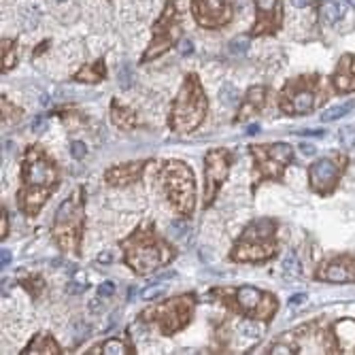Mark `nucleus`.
Here are the masks:
<instances>
[{
  "label": "nucleus",
  "instance_id": "nucleus-11",
  "mask_svg": "<svg viewBox=\"0 0 355 355\" xmlns=\"http://www.w3.org/2000/svg\"><path fill=\"white\" fill-rule=\"evenodd\" d=\"M175 11L177 9H173V0H168L162 20L155 23V39H154V43H151V47L147 49V53L143 56V62H149L151 58L162 56V53L173 45V41L177 39V34H179V30H177L175 26H170V23H175V17H177Z\"/></svg>",
  "mask_w": 355,
  "mask_h": 355
},
{
  "label": "nucleus",
  "instance_id": "nucleus-40",
  "mask_svg": "<svg viewBox=\"0 0 355 355\" xmlns=\"http://www.w3.org/2000/svg\"><path fill=\"white\" fill-rule=\"evenodd\" d=\"M83 289H85V283H83V281H79V283H75V281H72V283H70L68 287H66V291H68V293H72V296H77V293H81Z\"/></svg>",
  "mask_w": 355,
  "mask_h": 355
},
{
  "label": "nucleus",
  "instance_id": "nucleus-44",
  "mask_svg": "<svg viewBox=\"0 0 355 355\" xmlns=\"http://www.w3.org/2000/svg\"><path fill=\"white\" fill-rule=\"evenodd\" d=\"M98 262H100V264H109V262H113V255L109 253V251H102V253L98 255Z\"/></svg>",
  "mask_w": 355,
  "mask_h": 355
},
{
  "label": "nucleus",
  "instance_id": "nucleus-38",
  "mask_svg": "<svg viewBox=\"0 0 355 355\" xmlns=\"http://www.w3.org/2000/svg\"><path fill=\"white\" fill-rule=\"evenodd\" d=\"M45 126H47L45 117H43V115H39V117H34V119H32V126H30V130L41 132V130H45Z\"/></svg>",
  "mask_w": 355,
  "mask_h": 355
},
{
  "label": "nucleus",
  "instance_id": "nucleus-16",
  "mask_svg": "<svg viewBox=\"0 0 355 355\" xmlns=\"http://www.w3.org/2000/svg\"><path fill=\"white\" fill-rule=\"evenodd\" d=\"M236 296V304H238V311L249 317H255V313H258L260 304H262V298H264V291L255 289V287H238V289L234 291Z\"/></svg>",
  "mask_w": 355,
  "mask_h": 355
},
{
  "label": "nucleus",
  "instance_id": "nucleus-4",
  "mask_svg": "<svg viewBox=\"0 0 355 355\" xmlns=\"http://www.w3.org/2000/svg\"><path fill=\"white\" fill-rule=\"evenodd\" d=\"M274 230L277 223L272 219H255L243 236L236 241L232 260L234 262H260L272 258L277 243H274Z\"/></svg>",
  "mask_w": 355,
  "mask_h": 355
},
{
  "label": "nucleus",
  "instance_id": "nucleus-15",
  "mask_svg": "<svg viewBox=\"0 0 355 355\" xmlns=\"http://www.w3.org/2000/svg\"><path fill=\"white\" fill-rule=\"evenodd\" d=\"M140 173H143V162H130L124 164V166H113L107 170L105 179L111 183V185H130V183L138 181Z\"/></svg>",
  "mask_w": 355,
  "mask_h": 355
},
{
  "label": "nucleus",
  "instance_id": "nucleus-49",
  "mask_svg": "<svg viewBox=\"0 0 355 355\" xmlns=\"http://www.w3.org/2000/svg\"><path fill=\"white\" fill-rule=\"evenodd\" d=\"M7 236V217H2V238Z\"/></svg>",
  "mask_w": 355,
  "mask_h": 355
},
{
  "label": "nucleus",
  "instance_id": "nucleus-42",
  "mask_svg": "<svg viewBox=\"0 0 355 355\" xmlns=\"http://www.w3.org/2000/svg\"><path fill=\"white\" fill-rule=\"evenodd\" d=\"M0 264H2V266H9L11 264V251L9 249L0 251Z\"/></svg>",
  "mask_w": 355,
  "mask_h": 355
},
{
  "label": "nucleus",
  "instance_id": "nucleus-23",
  "mask_svg": "<svg viewBox=\"0 0 355 355\" xmlns=\"http://www.w3.org/2000/svg\"><path fill=\"white\" fill-rule=\"evenodd\" d=\"M353 107H355V100H347V102H342V105H336L332 109H328V111L321 115V119L328 121V124L330 121H338L340 117H345L347 113H351Z\"/></svg>",
  "mask_w": 355,
  "mask_h": 355
},
{
  "label": "nucleus",
  "instance_id": "nucleus-13",
  "mask_svg": "<svg viewBox=\"0 0 355 355\" xmlns=\"http://www.w3.org/2000/svg\"><path fill=\"white\" fill-rule=\"evenodd\" d=\"M319 279L330 283H355V264L349 258H338L323 268Z\"/></svg>",
  "mask_w": 355,
  "mask_h": 355
},
{
  "label": "nucleus",
  "instance_id": "nucleus-22",
  "mask_svg": "<svg viewBox=\"0 0 355 355\" xmlns=\"http://www.w3.org/2000/svg\"><path fill=\"white\" fill-rule=\"evenodd\" d=\"M277 300H274V296H270V293H264V298H262V304L258 309V313H255L253 319H262V321H270L274 311H277Z\"/></svg>",
  "mask_w": 355,
  "mask_h": 355
},
{
  "label": "nucleus",
  "instance_id": "nucleus-10",
  "mask_svg": "<svg viewBox=\"0 0 355 355\" xmlns=\"http://www.w3.org/2000/svg\"><path fill=\"white\" fill-rule=\"evenodd\" d=\"M196 22L206 28H217L230 22L232 0H192Z\"/></svg>",
  "mask_w": 355,
  "mask_h": 355
},
{
  "label": "nucleus",
  "instance_id": "nucleus-27",
  "mask_svg": "<svg viewBox=\"0 0 355 355\" xmlns=\"http://www.w3.org/2000/svg\"><path fill=\"white\" fill-rule=\"evenodd\" d=\"M219 98H222V102H225V105H236L238 98H241V91H238L232 83H225V85H222V89H219Z\"/></svg>",
  "mask_w": 355,
  "mask_h": 355
},
{
  "label": "nucleus",
  "instance_id": "nucleus-48",
  "mask_svg": "<svg viewBox=\"0 0 355 355\" xmlns=\"http://www.w3.org/2000/svg\"><path fill=\"white\" fill-rule=\"evenodd\" d=\"M258 130H260V126H258V124H253V126H249V130H247V134H255V132H258Z\"/></svg>",
  "mask_w": 355,
  "mask_h": 355
},
{
  "label": "nucleus",
  "instance_id": "nucleus-18",
  "mask_svg": "<svg viewBox=\"0 0 355 355\" xmlns=\"http://www.w3.org/2000/svg\"><path fill=\"white\" fill-rule=\"evenodd\" d=\"M289 113H296V115H304V113H311L315 109V94L311 89H298L296 94L289 98V105H283Z\"/></svg>",
  "mask_w": 355,
  "mask_h": 355
},
{
  "label": "nucleus",
  "instance_id": "nucleus-32",
  "mask_svg": "<svg viewBox=\"0 0 355 355\" xmlns=\"http://www.w3.org/2000/svg\"><path fill=\"white\" fill-rule=\"evenodd\" d=\"M132 79H134V75H132V66L130 64H124L121 66V70H119V85L124 89H128L132 85Z\"/></svg>",
  "mask_w": 355,
  "mask_h": 355
},
{
  "label": "nucleus",
  "instance_id": "nucleus-50",
  "mask_svg": "<svg viewBox=\"0 0 355 355\" xmlns=\"http://www.w3.org/2000/svg\"><path fill=\"white\" fill-rule=\"evenodd\" d=\"M347 2H349V4H353V7H355V0H347Z\"/></svg>",
  "mask_w": 355,
  "mask_h": 355
},
{
  "label": "nucleus",
  "instance_id": "nucleus-6",
  "mask_svg": "<svg viewBox=\"0 0 355 355\" xmlns=\"http://www.w3.org/2000/svg\"><path fill=\"white\" fill-rule=\"evenodd\" d=\"M83 228V189H77L75 196H68L53 219V238L62 249L79 253V238Z\"/></svg>",
  "mask_w": 355,
  "mask_h": 355
},
{
  "label": "nucleus",
  "instance_id": "nucleus-20",
  "mask_svg": "<svg viewBox=\"0 0 355 355\" xmlns=\"http://www.w3.org/2000/svg\"><path fill=\"white\" fill-rule=\"evenodd\" d=\"M342 17V7L334 0H328V2L321 4V11H319V20L323 26H334Z\"/></svg>",
  "mask_w": 355,
  "mask_h": 355
},
{
  "label": "nucleus",
  "instance_id": "nucleus-24",
  "mask_svg": "<svg viewBox=\"0 0 355 355\" xmlns=\"http://www.w3.org/2000/svg\"><path fill=\"white\" fill-rule=\"evenodd\" d=\"M102 77H105V70H102V60H98L96 66H83V68L77 72L79 81H91V83H96V81H100Z\"/></svg>",
  "mask_w": 355,
  "mask_h": 355
},
{
  "label": "nucleus",
  "instance_id": "nucleus-3",
  "mask_svg": "<svg viewBox=\"0 0 355 355\" xmlns=\"http://www.w3.org/2000/svg\"><path fill=\"white\" fill-rule=\"evenodd\" d=\"M206 98L202 91L198 77L187 75L185 83L173 102V113H170V128L175 132H192L200 126V121L206 115Z\"/></svg>",
  "mask_w": 355,
  "mask_h": 355
},
{
  "label": "nucleus",
  "instance_id": "nucleus-46",
  "mask_svg": "<svg viewBox=\"0 0 355 355\" xmlns=\"http://www.w3.org/2000/svg\"><path fill=\"white\" fill-rule=\"evenodd\" d=\"M168 279H175V272H164L155 279V283H162V281H168Z\"/></svg>",
  "mask_w": 355,
  "mask_h": 355
},
{
  "label": "nucleus",
  "instance_id": "nucleus-36",
  "mask_svg": "<svg viewBox=\"0 0 355 355\" xmlns=\"http://www.w3.org/2000/svg\"><path fill=\"white\" fill-rule=\"evenodd\" d=\"M293 345H287V342H274L272 345V349H270V353H293Z\"/></svg>",
  "mask_w": 355,
  "mask_h": 355
},
{
  "label": "nucleus",
  "instance_id": "nucleus-31",
  "mask_svg": "<svg viewBox=\"0 0 355 355\" xmlns=\"http://www.w3.org/2000/svg\"><path fill=\"white\" fill-rule=\"evenodd\" d=\"M247 45H249V43H247V39H243V36H238V39H234V41H232L230 45H228V51L232 53V56H243V53L247 51Z\"/></svg>",
  "mask_w": 355,
  "mask_h": 355
},
{
  "label": "nucleus",
  "instance_id": "nucleus-45",
  "mask_svg": "<svg viewBox=\"0 0 355 355\" xmlns=\"http://www.w3.org/2000/svg\"><path fill=\"white\" fill-rule=\"evenodd\" d=\"M291 4L296 9H304V7H309L311 4V0H291Z\"/></svg>",
  "mask_w": 355,
  "mask_h": 355
},
{
  "label": "nucleus",
  "instance_id": "nucleus-21",
  "mask_svg": "<svg viewBox=\"0 0 355 355\" xmlns=\"http://www.w3.org/2000/svg\"><path fill=\"white\" fill-rule=\"evenodd\" d=\"M34 349H39L36 353H58L60 351L58 345L51 340V336H47V334H39V336H36V338L32 340V345H30L23 353H34Z\"/></svg>",
  "mask_w": 355,
  "mask_h": 355
},
{
  "label": "nucleus",
  "instance_id": "nucleus-34",
  "mask_svg": "<svg viewBox=\"0 0 355 355\" xmlns=\"http://www.w3.org/2000/svg\"><path fill=\"white\" fill-rule=\"evenodd\" d=\"M340 138H342V145H345V147H355V128L353 126L342 128Z\"/></svg>",
  "mask_w": 355,
  "mask_h": 355
},
{
  "label": "nucleus",
  "instance_id": "nucleus-14",
  "mask_svg": "<svg viewBox=\"0 0 355 355\" xmlns=\"http://www.w3.org/2000/svg\"><path fill=\"white\" fill-rule=\"evenodd\" d=\"M258 7V26H255V34L266 32L268 30L279 28L281 22V0H255Z\"/></svg>",
  "mask_w": 355,
  "mask_h": 355
},
{
  "label": "nucleus",
  "instance_id": "nucleus-43",
  "mask_svg": "<svg viewBox=\"0 0 355 355\" xmlns=\"http://www.w3.org/2000/svg\"><path fill=\"white\" fill-rule=\"evenodd\" d=\"M304 300H307V293H296V296L289 298V304H291V307H293V304L298 307V304H304Z\"/></svg>",
  "mask_w": 355,
  "mask_h": 355
},
{
  "label": "nucleus",
  "instance_id": "nucleus-37",
  "mask_svg": "<svg viewBox=\"0 0 355 355\" xmlns=\"http://www.w3.org/2000/svg\"><path fill=\"white\" fill-rule=\"evenodd\" d=\"M98 293H100V296H113L115 293V283L113 281H105V283L98 287Z\"/></svg>",
  "mask_w": 355,
  "mask_h": 355
},
{
  "label": "nucleus",
  "instance_id": "nucleus-9",
  "mask_svg": "<svg viewBox=\"0 0 355 355\" xmlns=\"http://www.w3.org/2000/svg\"><path fill=\"white\" fill-rule=\"evenodd\" d=\"M204 179H206V189H204V204H213L215 196L222 187V183L228 179L232 155L225 149H213L204 157Z\"/></svg>",
  "mask_w": 355,
  "mask_h": 355
},
{
  "label": "nucleus",
  "instance_id": "nucleus-39",
  "mask_svg": "<svg viewBox=\"0 0 355 355\" xmlns=\"http://www.w3.org/2000/svg\"><path fill=\"white\" fill-rule=\"evenodd\" d=\"M177 49H179L181 56H189V53L194 51V45H192V41H181V43H179V47H177Z\"/></svg>",
  "mask_w": 355,
  "mask_h": 355
},
{
  "label": "nucleus",
  "instance_id": "nucleus-47",
  "mask_svg": "<svg viewBox=\"0 0 355 355\" xmlns=\"http://www.w3.org/2000/svg\"><path fill=\"white\" fill-rule=\"evenodd\" d=\"M89 309H91V311H94V313H96V311H100V298H96V300H94V302H91V304H89Z\"/></svg>",
  "mask_w": 355,
  "mask_h": 355
},
{
  "label": "nucleus",
  "instance_id": "nucleus-1",
  "mask_svg": "<svg viewBox=\"0 0 355 355\" xmlns=\"http://www.w3.org/2000/svg\"><path fill=\"white\" fill-rule=\"evenodd\" d=\"M58 187V170L47 154L36 145H30L22 164V189L17 204L28 217H34Z\"/></svg>",
  "mask_w": 355,
  "mask_h": 355
},
{
  "label": "nucleus",
  "instance_id": "nucleus-2",
  "mask_svg": "<svg viewBox=\"0 0 355 355\" xmlns=\"http://www.w3.org/2000/svg\"><path fill=\"white\" fill-rule=\"evenodd\" d=\"M121 247H124L126 264L132 266V270L138 274L151 272L173 258V251H168L166 244L155 236L154 225H147V230L138 228L130 238L121 243Z\"/></svg>",
  "mask_w": 355,
  "mask_h": 355
},
{
  "label": "nucleus",
  "instance_id": "nucleus-19",
  "mask_svg": "<svg viewBox=\"0 0 355 355\" xmlns=\"http://www.w3.org/2000/svg\"><path fill=\"white\" fill-rule=\"evenodd\" d=\"M266 102V89L264 88H251L244 96V102H243V109H241V117H247V115H253V113H260V109L264 107Z\"/></svg>",
  "mask_w": 355,
  "mask_h": 355
},
{
  "label": "nucleus",
  "instance_id": "nucleus-17",
  "mask_svg": "<svg viewBox=\"0 0 355 355\" xmlns=\"http://www.w3.org/2000/svg\"><path fill=\"white\" fill-rule=\"evenodd\" d=\"M334 85L338 91H353L355 89V56H345L334 75Z\"/></svg>",
  "mask_w": 355,
  "mask_h": 355
},
{
  "label": "nucleus",
  "instance_id": "nucleus-25",
  "mask_svg": "<svg viewBox=\"0 0 355 355\" xmlns=\"http://www.w3.org/2000/svg\"><path fill=\"white\" fill-rule=\"evenodd\" d=\"M113 121H115V126L128 130V128H134L136 117H134V113H130L128 109H119L117 105H113Z\"/></svg>",
  "mask_w": 355,
  "mask_h": 355
},
{
  "label": "nucleus",
  "instance_id": "nucleus-29",
  "mask_svg": "<svg viewBox=\"0 0 355 355\" xmlns=\"http://www.w3.org/2000/svg\"><path fill=\"white\" fill-rule=\"evenodd\" d=\"M102 353H107V355H121V353H130V351H128V347L121 340L113 338V340H107L105 342V347H102Z\"/></svg>",
  "mask_w": 355,
  "mask_h": 355
},
{
  "label": "nucleus",
  "instance_id": "nucleus-28",
  "mask_svg": "<svg viewBox=\"0 0 355 355\" xmlns=\"http://www.w3.org/2000/svg\"><path fill=\"white\" fill-rule=\"evenodd\" d=\"M283 272L287 274V277H298V274H300V262H298V255L293 253V251H289V253L285 255Z\"/></svg>",
  "mask_w": 355,
  "mask_h": 355
},
{
  "label": "nucleus",
  "instance_id": "nucleus-33",
  "mask_svg": "<svg viewBox=\"0 0 355 355\" xmlns=\"http://www.w3.org/2000/svg\"><path fill=\"white\" fill-rule=\"evenodd\" d=\"M166 291V287L164 285H151V287H147V289L140 293V300H154V298H157V296H162V293Z\"/></svg>",
  "mask_w": 355,
  "mask_h": 355
},
{
  "label": "nucleus",
  "instance_id": "nucleus-35",
  "mask_svg": "<svg viewBox=\"0 0 355 355\" xmlns=\"http://www.w3.org/2000/svg\"><path fill=\"white\" fill-rule=\"evenodd\" d=\"M85 151L88 149H85V145L81 143V140H75V143L70 145V155L75 157V160H81V157L85 155Z\"/></svg>",
  "mask_w": 355,
  "mask_h": 355
},
{
  "label": "nucleus",
  "instance_id": "nucleus-41",
  "mask_svg": "<svg viewBox=\"0 0 355 355\" xmlns=\"http://www.w3.org/2000/svg\"><path fill=\"white\" fill-rule=\"evenodd\" d=\"M300 151H302L304 155H315L317 147L315 145H309V143H302V145H300Z\"/></svg>",
  "mask_w": 355,
  "mask_h": 355
},
{
  "label": "nucleus",
  "instance_id": "nucleus-8",
  "mask_svg": "<svg viewBox=\"0 0 355 355\" xmlns=\"http://www.w3.org/2000/svg\"><path fill=\"white\" fill-rule=\"evenodd\" d=\"M192 311H194V296H179L160 304V307L147 309L145 315H155L149 317V319H155L157 328L166 336H170L177 330L187 326V321L192 319Z\"/></svg>",
  "mask_w": 355,
  "mask_h": 355
},
{
  "label": "nucleus",
  "instance_id": "nucleus-26",
  "mask_svg": "<svg viewBox=\"0 0 355 355\" xmlns=\"http://www.w3.org/2000/svg\"><path fill=\"white\" fill-rule=\"evenodd\" d=\"M15 66V45L13 41H2V70H11Z\"/></svg>",
  "mask_w": 355,
  "mask_h": 355
},
{
  "label": "nucleus",
  "instance_id": "nucleus-7",
  "mask_svg": "<svg viewBox=\"0 0 355 355\" xmlns=\"http://www.w3.org/2000/svg\"><path fill=\"white\" fill-rule=\"evenodd\" d=\"M251 155L255 160V185L264 179H283V170L293 160V149L287 143L251 145Z\"/></svg>",
  "mask_w": 355,
  "mask_h": 355
},
{
  "label": "nucleus",
  "instance_id": "nucleus-5",
  "mask_svg": "<svg viewBox=\"0 0 355 355\" xmlns=\"http://www.w3.org/2000/svg\"><path fill=\"white\" fill-rule=\"evenodd\" d=\"M162 185L166 192L170 204L175 206V211L183 217H189L194 213V173L189 170L185 162H168L162 170Z\"/></svg>",
  "mask_w": 355,
  "mask_h": 355
},
{
  "label": "nucleus",
  "instance_id": "nucleus-12",
  "mask_svg": "<svg viewBox=\"0 0 355 355\" xmlns=\"http://www.w3.org/2000/svg\"><path fill=\"white\" fill-rule=\"evenodd\" d=\"M338 173H340V166L336 164L332 157H321L317 160L313 166H311V185H313L315 192L319 194H326L334 187L336 179H338Z\"/></svg>",
  "mask_w": 355,
  "mask_h": 355
},
{
  "label": "nucleus",
  "instance_id": "nucleus-30",
  "mask_svg": "<svg viewBox=\"0 0 355 355\" xmlns=\"http://www.w3.org/2000/svg\"><path fill=\"white\" fill-rule=\"evenodd\" d=\"M238 332L243 336H249V338H258L262 334V330H260L258 323H253V321H243L241 326H238Z\"/></svg>",
  "mask_w": 355,
  "mask_h": 355
}]
</instances>
